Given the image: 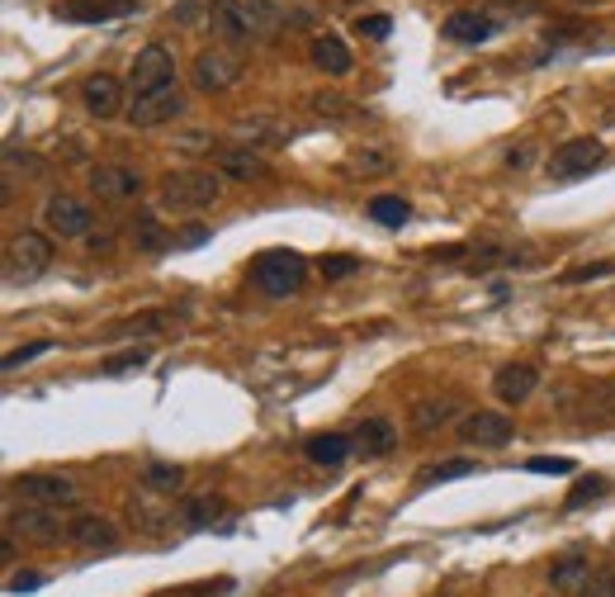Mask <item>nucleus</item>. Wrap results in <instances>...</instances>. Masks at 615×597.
Listing matches in <instances>:
<instances>
[{
	"label": "nucleus",
	"mask_w": 615,
	"mask_h": 597,
	"mask_svg": "<svg viewBox=\"0 0 615 597\" xmlns=\"http://www.w3.org/2000/svg\"><path fill=\"white\" fill-rule=\"evenodd\" d=\"M280 5L270 0H214L208 5V29L232 48H256L280 34Z\"/></svg>",
	"instance_id": "nucleus-1"
},
{
	"label": "nucleus",
	"mask_w": 615,
	"mask_h": 597,
	"mask_svg": "<svg viewBox=\"0 0 615 597\" xmlns=\"http://www.w3.org/2000/svg\"><path fill=\"white\" fill-rule=\"evenodd\" d=\"M304 280H308V256L294 252V246H270V252H260L252 262V284L270 298L298 294L304 290Z\"/></svg>",
	"instance_id": "nucleus-2"
},
{
	"label": "nucleus",
	"mask_w": 615,
	"mask_h": 597,
	"mask_svg": "<svg viewBox=\"0 0 615 597\" xmlns=\"http://www.w3.org/2000/svg\"><path fill=\"white\" fill-rule=\"evenodd\" d=\"M162 209L171 214H204L222 200V176L218 172H171L156 190Z\"/></svg>",
	"instance_id": "nucleus-3"
},
{
	"label": "nucleus",
	"mask_w": 615,
	"mask_h": 597,
	"mask_svg": "<svg viewBox=\"0 0 615 597\" xmlns=\"http://www.w3.org/2000/svg\"><path fill=\"white\" fill-rule=\"evenodd\" d=\"M48 266H52V232L24 228L20 238H10V246H5V284L10 290L48 276Z\"/></svg>",
	"instance_id": "nucleus-4"
},
{
	"label": "nucleus",
	"mask_w": 615,
	"mask_h": 597,
	"mask_svg": "<svg viewBox=\"0 0 615 597\" xmlns=\"http://www.w3.org/2000/svg\"><path fill=\"white\" fill-rule=\"evenodd\" d=\"M601 162H606V142H601V138H568V142H559V148L549 152L544 172H549V180L564 186V180L592 176Z\"/></svg>",
	"instance_id": "nucleus-5"
},
{
	"label": "nucleus",
	"mask_w": 615,
	"mask_h": 597,
	"mask_svg": "<svg viewBox=\"0 0 615 597\" xmlns=\"http://www.w3.org/2000/svg\"><path fill=\"white\" fill-rule=\"evenodd\" d=\"M166 86H176V58L166 43H148L133 58V67H128V100L156 96V90H166Z\"/></svg>",
	"instance_id": "nucleus-6"
},
{
	"label": "nucleus",
	"mask_w": 615,
	"mask_h": 597,
	"mask_svg": "<svg viewBox=\"0 0 615 597\" xmlns=\"http://www.w3.org/2000/svg\"><path fill=\"white\" fill-rule=\"evenodd\" d=\"M242 58L232 53V48H204L200 58H194L190 67V86L200 90V96H222V90H232L242 81Z\"/></svg>",
	"instance_id": "nucleus-7"
},
{
	"label": "nucleus",
	"mask_w": 615,
	"mask_h": 597,
	"mask_svg": "<svg viewBox=\"0 0 615 597\" xmlns=\"http://www.w3.org/2000/svg\"><path fill=\"white\" fill-rule=\"evenodd\" d=\"M81 105L90 119H119V114H128V81H119V76L110 72H90L81 76Z\"/></svg>",
	"instance_id": "nucleus-8"
},
{
	"label": "nucleus",
	"mask_w": 615,
	"mask_h": 597,
	"mask_svg": "<svg viewBox=\"0 0 615 597\" xmlns=\"http://www.w3.org/2000/svg\"><path fill=\"white\" fill-rule=\"evenodd\" d=\"M90 224H95V214H90V204L86 200H76V194L67 190H57V194H48V204H43V232H52V238H90Z\"/></svg>",
	"instance_id": "nucleus-9"
},
{
	"label": "nucleus",
	"mask_w": 615,
	"mask_h": 597,
	"mask_svg": "<svg viewBox=\"0 0 615 597\" xmlns=\"http://www.w3.org/2000/svg\"><path fill=\"white\" fill-rule=\"evenodd\" d=\"M10 484H15V493L24 503H34V508L62 512V508H76V503H81V488H76L67 474H20V479H10Z\"/></svg>",
	"instance_id": "nucleus-10"
},
{
	"label": "nucleus",
	"mask_w": 615,
	"mask_h": 597,
	"mask_svg": "<svg viewBox=\"0 0 615 597\" xmlns=\"http://www.w3.org/2000/svg\"><path fill=\"white\" fill-rule=\"evenodd\" d=\"M214 172L222 180H238V186H266V180L274 176L270 162L260 157L256 148H246V142H228V148L214 152Z\"/></svg>",
	"instance_id": "nucleus-11"
},
{
	"label": "nucleus",
	"mask_w": 615,
	"mask_h": 597,
	"mask_svg": "<svg viewBox=\"0 0 615 597\" xmlns=\"http://www.w3.org/2000/svg\"><path fill=\"white\" fill-rule=\"evenodd\" d=\"M90 194L100 204H128L142 194V176L124 162H100V166H90Z\"/></svg>",
	"instance_id": "nucleus-12"
},
{
	"label": "nucleus",
	"mask_w": 615,
	"mask_h": 597,
	"mask_svg": "<svg viewBox=\"0 0 615 597\" xmlns=\"http://www.w3.org/2000/svg\"><path fill=\"white\" fill-rule=\"evenodd\" d=\"M185 90L180 86H166L156 96H142V100H128V124L133 128H162V124H176L185 114Z\"/></svg>",
	"instance_id": "nucleus-13"
},
{
	"label": "nucleus",
	"mask_w": 615,
	"mask_h": 597,
	"mask_svg": "<svg viewBox=\"0 0 615 597\" xmlns=\"http://www.w3.org/2000/svg\"><path fill=\"white\" fill-rule=\"evenodd\" d=\"M10 536H24L29 545H57L62 536H67V526H62V517L52 508H34V503H24V508L10 512L5 522Z\"/></svg>",
	"instance_id": "nucleus-14"
},
{
	"label": "nucleus",
	"mask_w": 615,
	"mask_h": 597,
	"mask_svg": "<svg viewBox=\"0 0 615 597\" xmlns=\"http://www.w3.org/2000/svg\"><path fill=\"white\" fill-rule=\"evenodd\" d=\"M142 0H57L52 15L67 24H110V20H128L138 15Z\"/></svg>",
	"instance_id": "nucleus-15"
},
{
	"label": "nucleus",
	"mask_w": 615,
	"mask_h": 597,
	"mask_svg": "<svg viewBox=\"0 0 615 597\" xmlns=\"http://www.w3.org/2000/svg\"><path fill=\"white\" fill-rule=\"evenodd\" d=\"M497 29H502V20H497L492 10H450L445 24H440V34L450 38V43H464V48L492 43Z\"/></svg>",
	"instance_id": "nucleus-16"
},
{
	"label": "nucleus",
	"mask_w": 615,
	"mask_h": 597,
	"mask_svg": "<svg viewBox=\"0 0 615 597\" xmlns=\"http://www.w3.org/2000/svg\"><path fill=\"white\" fill-rule=\"evenodd\" d=\"M460 441L464 446H507L512 441V418L492 408H474L469 418H460Z\"/></svg>",
	"instance_id": "nucleus-17"
},
{
	"label": "nucleus",
	"mask_w": 615,
	"mask_h": 597,
	"mask_svg": "<svg viewBox=\"0 0 615 597\" xmlns=\"http://www.w3.org/2000/svg\"><path fill=\"white\" fill-rule=\"evenodd\" d=\"M535 389H540V370H535L530 360H512V366H502L492 374V394H497V404H507V408H521Z\"/></svg>",
	"instance_id": "nucleus-18"
},
{
	"label": "nucleus",
	"mask_w": 615,
	"mask_h": 597,
	"mask_svg": "<svg viewBox=\"0 0 615 597\" xmlns=\"http://www.w3.org/2000/svg\"><path fill=\"white\" fill-rule=\"evenodd\" d=\"M67 541L81 545V550H119V526L100 512H81L67 522Z\"/></svg>",
	"instance_id": "nucleus-19"
},
{
	"label": "nucleus",
	"mask_w": 615,
	"mask_h": 597,
	"mask_svg": "<svg viewBox=\"0 0 615 597\" xmlns=\"http://www.w3.org/2000/svg\"><path fill=\"white\" fill-rule=\"evenodd\" d=\"M238 138L246 148H284L294 138V124L290 119H274V114H242L238 119Z\"/></svg>",
	"instance_id": "nucleus-20"
},
{
	"label": "nucleus",
	"mask_w": 615,
	"mask_h": 597,
	"mask_svg": "<svg viewBox=\"0 0 615 597\" xmlns=\"http://www.w3.org/2000/svg\"><path fill=\"white\" fill-rule=\"evenodd\" d=\"M549 583L564 597H587L597 583V569H592V560H582V555H559V560L549 564Z\"/></svg>",
	"instance_id": "nucleus-21"
},
{
	"label": "nucleus",
	"mask_w": 615,
	"mask_h": 597,
	"mask_svg": "<svg viewBox=\"0 0 615 597\" xmlns=\"http://www.w3.org/2000/svg\"><path fill=\"white\" fill-rule=\"evenodd\" d=\"M308 62L322 76H350V72H356V58H350V48H346L342 34H318V38H312V43H308Z\"/></svg>",
	"instance_id": "nucleus-22"
},
{
	"label": "nucleus",
	"mask_w": 615,
	"mask_h": 597,
	"mask_svg": "<svg viewBox=\"0 0 615 597\" xmlns=\"http://www.w3.org/2000/svg\"><path fill=\"white\" fill-rule=\"evenodd\" d=\"M394 166H398V157H394V148H388V142H356V148L346 152L342 172L346 176H388Z\"/></svg>",
	"instance_id": "nucleus-23"
},
{
	"label": "nucleus",
	"mask_w": 615,
	"mask_h": 597,
	"mask_svg": "<svg viewBox=\"0 0 615 597\" xmlns=\"http://www.w3.org/2000/svg\"><path fill=\"white\" fill-rule=\"evenodd\" d=\"M350 450H356V436H346V432H318V436L304 441V456H308L312 465H322V470H336V465H346Z\"/></svg>",
	"instance_id": "nucleus-24"
},
{
	"label": "nucleus",
	"mask_w": 615,
	"mask_h": 597,
	"mask_svg": "<svg viewBox=\"0 0 615 597\" xmlns=\"http://www.w3.org/2000/svg\"><path fill=\"white\" fill-rule=\"evenodd\" d=\"M394 446H398V427L388 418H364L356 427V450H364V456H388Z\"/></svg>",
	"instance_id": "nucleus-25"
},
{
	"label": "nucleus",
	"mask_w": 615,
	"mask_h": 597,
	"mask_svg": "<svg viewBox=\"0 0 615 597\" xmlns=\"http://www.w3.org/2000/svg\"><path fill=\"white\" fill-rule=\"evenodd\" d=\"M133 242H138V252H142V256H162L176 238L166 232V224H162L156 214H138V218H133Z\"/></svg>",
	"instance_id": "nucleus-26"
},
{
	"label": "nucleus",
	"mask_w": 615,
	"mask_h": 597,
	"mask_svg": "<svg viewBox=\"0 0 615 597\" xmlns=\"http://www.w3.org/2000/svg\"><path fill=\"white\" fill-rule=\"evenodd\" d=\"M308 110H312V114H322V119H332V124H346V119H360V110H356V100H346V96H336V90H312V96H308Z\"/></svg>",
	"instance_id": "nucleus-27"
},
{
	"label": "nucleus",
	"mask_w": 615,
	"mask_h": 597,
	"mask_svg": "<svg viewBox=\"0 0 615 597\" xmlns=\"http://www.w3.org/2000/svg\"><path fill=\"white\" fill-rule=\"evenodd\" d=\"M450 418H454V398H422L412 408V432H436Z\"/></svg>",
	"instance_id": "nucleus-28"
},
{
	"label": "nucleus",
	"mask_w": 615,
	"mask_h": 597,
	"mask_svg": "<svg viewBox=\"0 0 615 597\" xmlns=\"http://www.w3.org/2000/svg\"><path fill=\"white\" fill-rule=\"evenodd\" d=\"M370 218H374V224H384V228H402L412 218V204L402 200V194H374V200H370Z\"/></svg>",
	"instance_id": "nucleus-29"
},
{
	"label": "nucleus",
	"mask_w": 615,
	"mask_h": 597,
	"mask_svg": "<svg viewBox=\"0 0 615 597\" xmlns=\"http://www.w3.org/2000/svg\"><path fill=\"white\" fill-rule=\"evenodd\" d=\"M166 328H176V314L156 308V314H138V318L119 322V328H114V336H148V332H166Z\"/></svg>",
	"instance_id": "nucleus-30"
},
{
	"label": "nucleus",
	"mask_w": 615,
	"mask_h": 597,
	"mask_svg": "<svg viewBox=\"0 0 615 597\" xmlns=\"http://www.w3.org/2000/svg\"><path fill=\"white\" fill-rule=\"evenodd\" d=\"M142 484L156 488V493H176L185 484V470H180V465H166V460H152L148 470H142Z\"/></svg>",
	"instance_id": "nucleus-31"
},
{
	"label": "nucleus",
	"mask_w": 615,
	"mask_h": 597,
	"mask_svg": "<svg viewBox=\"0 0 615 597\" xmlns=\"http://www.w3.org/2000/svg\"><path fill=\"white\" fill-rule=\"evenodd\" d=\"M606 479L601 474H587V479H578V484L568 488V498H564V508L568 512H578V508H587V503H597V498H606Z\"/></svg>",
	"instance_id": "nucleus-32"
},
{
	"label": "nucleus",
	"mask_w": 615,
	"mask_h": 597,
	"mask_svg": "<svg viewBox=\"0 0 615 597\" xmlns=\"http://www.w3.org/2000/svg\"><path fill=\"white\" fill-rule=\"evenodd\" d=\"M478 465L474 460H440V465H426L422 474H417V484L431 488V484H445V479H464V474H474Z\"/></svg>",
	"instance_id": "nucleus-33"
},
{
	"label": "nucleus",
	"mask_w": 615,
	"mask_h": 597,
	"mask_svg": "<svg viewBox=\"0 0 615 597\" xmlns=\"http://www.w3.org/2000/svg\"><path fill=\"white\" fill-rule=\"evenodd\" d=\"M148 360H152V352H148V346H128V352H119V356H110V360H104V374H128V370H142V366H148Z\"/></svg>",
	"instance_id": "nucleus-34"
},
{
	"label": "nucleus",
	"mask_w": 615,
	"mask_h": 597,
	"mask_svg": "<svg viewBox=\"0 0 615 597\" xmlns=\"http://www.w3.org/2000/svg\"><path fill=\"white\" fill-rule=\"evenodd\" d=\"M218 512H222L218 498H190V503H185V522H190V526H208Z\"/></svg>",
	"instance_id": "nucleus-35"
},
{
	"label": "nucleus",
	"mask_w": 615,
	"mask_h": 597,
	"mask_svg": "<svg viewBox=\"0 0 615 597\" xmlns=\"http://www.w3.org/2000/svg\"><path fill=\"white\" fill-rule=\"evenodd\" d=\"M587 408H592V418H615V380L597 384L592 394H587Z\"/></svg>",
	"instance_id": "nucleus-36"
},
{
	"label": "nucleus",
	"mask_w": 615,
	"mask_h": 597,
	"mask_svg": "<svg viewBox=\"0 0 615 597\" xmlns=\"http://www.w3.org/2000/svg\"><path fill=\"white\" fill-rule=\"evenodd\" d=\"M356 29H360V38H370V43H384V38L394 34V20L388 15H360Z\"/></svg>",
	"instance_id": "nucleus-37"
},
{
	"label": "nucleus",
	"mask_w": 615,
	"mask_h": 597,
	"mask_svg": "<svg viewBox=\"0 0 615 597\" xmlns=\"http://www.w3.org/2000/svg\"><path fill=\"white\" fill-rule=\"evenodd\" d=\"M356 270H360V256H342V252L322 256V276L326 280H346V276H356Z\"/></svg>",
	"instance_id": "nucleus-38"
},
{
	"label": "nucleus",
	"mask_w": 615,
	"mask_h": 597,
	"mask_svg": "<svg viewBox=\"0 0 615 597\" xmlns=\"http://www.w3.org/2000/svg\"><path fill=\"white\" fill-rule=\"evenodd\" d=\"M57 342H29V346H20V352H10L5 356V370H20V366H29V360H38V356H48Z\"/></svg>",
	"instance_id": "nucleus-39"
},
{
	"label": "nucleus",
	"mask_w": 615,
	"mask_h": 597,
	"mask_svg": "<svg viewBox=\"0 0 615 597\" xmlns=\"http://www.w3.org/2000/svg\"><path fill=\"white\" fill-rule=\"evenodd\" d=\"M606 276H615V262H597V266H573L568 270V284H582V280H606Z\"/></svg>",
	"instance_id": "nucleus-40"
},
{
	"label": "nucleus",
	"mask_w": 615,
	"mask_h": 597,
	"mask_svg": "<svg viewBox=\"0 0 615 597\" xmlns=\"http://www.w3.org/2000/svg\"><path fill=\"white\" fill-rule=\"evenodd\" d=\"M526 470H535V474H573V460H564V456H535Z\"/></svg>",
	"instance_id": "nucleus-41"
},
{
	"label": "nucleus",
	"mask_w": 615,
	"mask_h": 597,
	"mask_svg": "<svg viewBox=\"0 0 615 597\" xmlns=\"http://www.w3.org/2000/svg\"><path fill=\"white\" fill-rule=\"evenodd\" d=\"M180 152H185V157H200V152H214V134H204V128H194V134L180 138Z\"/></svg>",
	"instance_id": "nucleus-42"
},
{
	"label": "nucleus",
	"mask_w": 615,
	"mask_h": 597,
	"mask_svg": "<svg viewBox=\"0 0 615 597\" xmlns=\"http://www.w3.org/2000/svg\"><path fill=\"white\" fill-rule=\"evenodd\" d=\"M587 597H615V564L597 569V583H592V593H587Z\"/></svg>",
	"instance_id": "nucleus-43"
},
{
	"label": "nucleus",
	"mask_w": 615,
	"mask_h": 597,
	"mask_svg": "<svg viewBox=\"0 0 615 597\" xmlns=\"http://www.w3.org/2000/svg\"><path fill=\"white\" fill-rule=\"evenodd\" d=\"M530 162H535V148H530V142H516V148H507V166H512V172H526Z\"/></svg>",
	"instance_id": "nucleus-44"
},
{
	"label": "nucleus",
	"mask_w": 615,
	"mask_h": 597,
	"mask_svg": "<svg viewBox=\"0 0 615 597\" xmlns=\"http://www.w3.org/2000/svg\"><path fill=\"white\" fill-rule=\"evenodd\" d=\"M43 583H48L43 574H15V579L5 583V588H10V593H34V588H43Z\"/></svg>",
	"instance_id": "nucleus-45"
},
{
	"label": "nucleus",
	"mask_w": 615,
	"mask_h": 597,
	"mask_svg": "<svg viewBox=\"0 0 615 597\" xmlns=\"http://www.w3.org/2000/svg\"><path fill=\"white\" fill-rule=\"evenodd\" d=\"M90 256H104V252H114V238H110V232H90Z\"/></svg>",
	"instance_id": "nucleus-46"
},
{
	"label": "nucleus",
	"mask_w": 615,
	"mask_h": 597,
	"mask_svg": "<svg viewBox=\"0 0 615 597\" xmlns=\"http://www.w3.org/2000/svg\"><path fill=\"white\" fill-rule=\"evenodd\" d=\"M204 238H208V232H204V228H190V232H185V238H180V242H185V246H200Z\"/></svg>",
	"instance_id": "nucleus-47"
}]
</instances>
